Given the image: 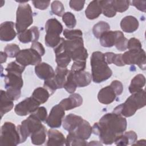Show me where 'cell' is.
I'll use <instances>...</instances> for the list:
<instances>
[{"instance_id": "6da1fadb", "label": "cell", "mask_w": 146, "mask_h": 146, "mask_svg": "<svg viewBox=\"0 0 146 146\" xmlns=\"http://www.w3.org/2000/svg\"><path fill=\"white\" fill-rule=\"evenodd\" d=\"M127 125L125 117L112 112L103 115L98 123L93 125L92 133L99 136L103 144H112L118 136L124 132Z\"/></svg>"}, {"instance_id": "7a4b0ae2", "label": "cell", "mask_w": 146, "mask_h": 146, "mask_svg": "<svg viewBox=\"0 0 146 146\" xmlns=\"http://www.w3.org/2000/svg\"><path fill=\"white\" fill-rule=\"evenodd\" d=\"M146 104L145 92L144 90L132 94L124 103L116 107L113 112L124 117H130L133 115L140 108Z\"/></svg>"}, {"instance_id": "3957f363", "label": "cell", "mask_w": 146, "mask_h": 146, "mask_svg": "<svg viewBox=\"0 0 146 146\" xmlns=\"http://www.w3.org/2000/svg\"><path fill=\"white\" fill-rule=\"evenodd\" d=\"M92 80L96 83H102L109 79L112 71L105 60L104 54L95 51L91 57Z\"/></svg>"}, {"instance_id": "277c9868", "label": "cell", "mask_w": 146, "mask_h": 146, "mask_svg": "<svg viewBox=\"0 0 146 146\" xmlns=\"http://www.w3.org/2000/svg\"><path fill=\"white\" fill-rule=\"evenodd\" d=\"M4 75L5 87L6 95L13 101L18 100L21 94V88L23 85L22 74L10 71Z\"/></svg>"}, {"instance_id": "5b68a950", "label": "cell", "mask_w": 146, "mask_h": 146, "mask_svg": "<svg viewBox=\"0 0 146 146\" xmlns=\"http://www.w3.org/2000/svg\"><path fill=\"white\" fill-rule=\"evenodd\" d=\"M64 50L70 55L71 59L76 60H86L88 54L84 47L83 38L63 41Z\"/></svg>"}, {"instance_id": "8992f818", "label": "cell", "mask_w": 146, "mask_h": 146, "mask_svg": "<svg viewBox=\"0 0 146 146\" xmlns=\"http://www.w3.org/2000/svg\"><path fill=\"white\" fill-rule=\"evenodd\" d=\"M46 34L45 44L47 47L55 48L60 42V35L63 31V26L55 18H51L47 21L45 25Z\"/></svg>"}, {"instance_id": "52a82bcc", "label": "cell", "mask_w": 146, "mask_h": 146, "mask_svg": "<svg viewBox=\"0 0 146 146\" xmlns=\"http://www.w3.org/2000/svg\"><path fill=\"white\" fill-rule=\"evenodd\" d=\"M26 2L21 3L17 10L15 27L18 34L26 30L27 27L31 26L33 22L31 7Z\"/></svg>"}, {"instance_id": "ba28073f", "label": "cell", "mask_w": 146, "mask_h": 146, "mask_svg": "<svg viewBox=\"0 0 146 146\" xmlns=\"http://www.w3.org/2000/svg\"><path fill=\"white\" fill-rule=\"evenodd\" d=\"M21 143L17 127L11 122H5L1 127L0 145L15 146Z\"/></svg>"}, {"instance_id": "9c48e42d", "label": "cell", "mask_w": 146, "mask_h": 146, "mask_svg": "<svg viewBox=\"0 0 146 146\" xmlns=\"http://www.w3.org/2000/svg\"><path fill=\"white\" fill-rule=\"evenodd\" d=\"M42 125L41 121L30 114L26 120L22 121L21 124L17 126L21 138V143L25 142L33 132L39 129Z\"/></svg>"}, {"instance_id": "30bf717a", "label": "cell", "mask_w": 146, "mask_h": 146, "mask_svg": "<svg viewBox=\"0 0 146 146\" xmlns=\"http://www.w3.org/2000/svg\"><path fill=\"white\" fill-rule=\"evenodd\" d=\"M15 58V61L24 67L37 65L42 61V56L31 48L20 50Z\"/></svg>"}, {"instance_id": "8fae6325", "label": "cell", "mask_w": 146, "mask_h": 146, "mask_svg": "<svg viewBox=\"0 0 146 146\" xmlns=\"http://www.w3.org/2000/svg\"><path fill=\"white\" fill-rule=\"evenodd\" d=\"M123 60L125 64H137L140 69L145 70V52L143 49L128 50L122 54Z\"/></svg>"}, {"instance_id": "7c38bea8", "label": "cell", "mask_w": 146, "mask_h": 146, "mask_svg": "<svg viewBox=\"0 0 146 146\" xmlns=\"http://www.w3.org/2000/svg\"><path fill=\"white\" fill-rule=\"evenodd\" d=\"M65 114V110L59 104L54 106L51 110L46 120V123L51 128H59L62 123V119Z\"/></svg>"}, {"instance_id": "4fadbf2b", "label": "cell", "mask_w": 146, "mask_h": 146, "mask_svg": "<svg viewBox=\"0 0 146 146\" xmlns=\"http://www.w3.org/2000/svg\"><path fill=\"white\" fill-rule=\"evenodd\" d=\"M39 105L40 104L31 96L17 104L14 108V111L19 116H26L35 111Z\"/></svg>"}, {"instance_id": "5bb4252c", "label": "cell", "mask_w": 146, "mask_h": 146, "mask_svg": "<svg viewBox=\"0 0 146 146\" xmlns=\"http://www.w3.org/2000/svg\"><path fill=\"white\" fill-rule=\"evenodd\" d=\"M14 23L11 21L3 22L0 25V39L1 41H11L16 36Z\"/></svg>"}, {"instance_id": "9a60e30c", "label": "cell", "mask_w": 146, "mask_h": 146, "mask_svg": "<svg viewBox=\"0 0 146 146\" xmlns=\"http://www.w3.org/2000/svg\"><path fill=\"white\" fill-rule=\"evenodd\" d=\"M69 133L86 140L90 138L92 133V128L87 121L83 119L77 127Z\"/></svg>"}, {"instance_id": "2e32d148", "label": "cell", "mask_w": 146, "mask_h": 146, "mask_svg": "<svg viewBox=\"0 0 146 146\" xmlns=\"http://www.w3.org/2000/svg\"><path fill=\"white\" fill-rule=\"evenodd\" d=\"M83 103V98L77 93L71 94L67 98L60 101L59 104L65 111H68L80 106Z\"/></svg>"}, {"instance_id": "e0dca14e", "label": "cell", "mask_w": 146, "mask_h": 146, "mask_svg": "<svg viewBox=\"0 0 146 146\" xmlns=\"http://www.w3.org/2000/svg\"><path fill=\"white\" fill-rule=\"evenodd\" d=\"M35 72L39 79L44 80L53 78L55 76V71L52 67L44 62L40 63L36 65Z\"/></svg>"}, {"instance_id": "ac0fdd59", "label": "cell", "mask_w": 146, "mask_h": 146, "mask_svg": "<svg viewBox=\"0 0 146 146\" xmlns=\"http://www.w3.org/2000/svg\"><path fill=\"white\" fill-rule=\"evenodd\" d=\"M39 37V31L36 26H33L22 33L18 34V38L23 43L37 42Z\"/></svg>"}, {"instance_id": "d6986e66", "label": "cell", "mask_w": 146, "mask_h": 146, "mask_svg": "<svg viewBox=\"0 0 146 146\" xmlns=\"http://www.w3.org/2000/svg\"><path fill=\"white\" fill-rule=\"evenodd\" d=\"M116 95L111 86L102 88L98 94V99L100 103L104 104H109L116 99Z\"/></svg>"}, {"instance_id": "ffe728a7", "label": "cell", "mask_w": 146, "mask_h": 146, "mask_svg": "<svg viewBox=\"0 0 146 146\" xmlns=\"http://www.w3.org/2000/svg\"><path fill=\"white\" fill-rule=\"evenodd\" d=\"M48 140L46 144L47 146L50 145H63L66 144V139L60 131L50 129L47 132Z\"/></svg>"}, {"instance_id": "44dd1931", "label": "cell", "mask_w": 146, "mask_h": 146, "mask_svg": "<svg viewBox=\"0 0 146 146\" xmlns=\"http://www.w3.org/2000/svg\"><path fill=\"white\" fill-rule=\"evenodd\" d=\"M139 21L135 17L132 15L126 16L120 22V27L124 32L131 33L139 27Z\"/></svg>"}, {"instance_id": "7402d4cb", "label": "cell", "mask_w": 146, "mask_h": 146, "mask_svg": "<svg viewBox=\"0 0 146 146\" xmlns=\"http://www.w3.org/2000/svg\"><path fill=\"white\" fill-rule=\"evenodd\" d=\"M83 118L74 113L67 115L63 120V127L68 132H72L83 120Z\"/></svg>"}, {"instance_id": "603a6c76", "label": "cell", "mask_w": 146, "mask_h": 146, "mask_svg": "<svg viewBox=\"0 0 146 146\" xmlns=\"http://www.w3.org/2000/svg\"><path fill=\"white\" fill-rule=\"evenodd\" d=\"M74 80L77 87H84L90 84L92 80V76L90 73L87 71L79 72H72Z\"/></svg>"}, {"instance_id": "cb8c5ba5", "label": "cell", "mask_w": 146, "mask_h": 146, "mask_svg": "<svg viewBox=\"0 0 146 146\" xmlns=\"http://www.w3.org/2000/svg\"><path fill=\"white\" fill-rule=\"evenodd\" d=\"M102 13V8L99 1H91L85 10L86 17L91 20L97 18Z\"/></svg>"}, {"instance_id": "d4e9b609", "label": "cell", "mask_w": 146, "mask_h": 146, "mask_svg": "<svg viewBox=\"0 0 146 146\" xmlns=\"http://www.w3.org/2000/svg\"><path fill=\"white\" fill-rule=\"evenodd\" d=\"M69 71L67 67H60L57 66L55 71V76L53 78L58 89L62 88L66 83Z\"/></svg>"}, {"instance_id": "484cf974", "label": "cell", "mask_w": 146, "mask_h": 146, "mask_svg": "<svg viewBox=\"0 0 146 146\" xmlns=\"http://www.w3.org/2000/svg\"><path fill=\"white\" fill-rule=\"evenodd\" d=\"M117 38V31H107L99 38L100 44L104 47H111L115 44Z\"/></svg>"}, {"instance_id": "4316f807", "label": "cell", "mask_w": 146, "mask_h": 146, "mask_svg": "<svg viewBox=\"0 0 146 146\" xmlns=\"http://www.w3.org/2000/svg\"><path fill=\"white\" fill-rule=\"evenodd\" d=\"M14 107V103L6 95V91L1 90V116H3L10 111Z\"/></svg>"}, {"instance_id": "83f0119b", "label": "cell", "mask_w": 146, "mask_h": 146, "mask_svg": "<svg viewBox=\"0 0 146 146\" xmlns=\"http://www.w3.org/2000/svg\"><path fill=\"white\" fill-rule=\"evenodd\" d=\"M145 84V78L143 74H137L131 82L129 86V91L131 94L139 92L143 90Z\"/></svg>"}, {"instance_id": "f1b7e54d", "label": "cell", "mask_w": 146, "mask_h": 146, "mask_svg": "<svg viewBox=\"0 0 146 146\" xmlns=\"http://www.w3.org/2000/svg\"><path fill=\"white\" fill-rule=\"evenodd\" d=\"M31 143L34 145H42L46 139V128L42 125L39 129L34 131L30 135Z\"/></svg>"}, {"instance_id": "f546056e", "label": "cell", "mask_w": 146, "mask_h": 146, "mask_svg": "<svg viewBox=\"0 0 146 146\" xmlns=\"http://www.w3.org/2000/svg\"><path fill=\"white\" fill-rule=\"evenodd\" d=\"M50 94L44 87H38L34 90L31 96L40 104L46 102Z\"/></svg>"}, {"instance_id": "4dcf8cb0", "label": "cell", "mask_w": 146, "mask_h": 146, "mask_svg": "<svg viewBox=\"0 0 146 146\" xmlns=\"http://www.w3.org/2000/svg\"><path fill=\"white\" fill-rule=\"evenodd\" d=\"M104 56L105 60L108 64L113 63L117 66H124L125 65L122 59V54H121L107 52L104 54Z\"/></svg>"}, {"instance_id": "1f68e13d", "label": "cell", "mask_w": 146, "mask_h": 146, "mask_svg": "<svg viewBox=\"0 0 146 146\" xmlns=\"http://www.w3.org/2000/svg\"><path fill=\"white\" fill-rule=\"evenodd\" d=\"M103 15L107 17L112 18L115 16L116 12L112 3V1H99Z\"/></svg>"}, {"instance_id": "d6a6232c", "label": "cell", "mask_w": 146, "mask_h": 146, "mask_svg": "<svg viewBox=\"0 0 146 146\" xmlns=\"http://www.w3.org/2000/svg\"><path fill=\"white\" fill-rule=\"evenodd\" d=\"M110 30V25L104 21H100L95 24L92 29V32L96 38H99L105 32Z\"/></svg>"}, {"instance_id": "836d02e7", "label": "cell", "mask_w": 146, "mask_h": 146, "mask_svg": "<svg viewBox=\"0 0 146 146\" xmlns=\"http://www.w3.org/2000/svg\"><path fill=\"white\" fill-rule=\"evenodd\" d=\"M128 39L124 37L123 33L120 31H117V38L115 46L120 51H123L127 49Z\"/></svg>"}, {"instance_id": "e575fe53", "label": "cell", "mask_w": 146, "mask_h": 146, "mask_svg": "<svg viewBox=\"0 0 146 146\" xmlns=\"http://www.w3.org/2000/svg\"><path fill=\"white\" fill-rule=\"evenodd\" d=\"M66 145H87L86 141L80 137H78L71 133H68L66 139Z\"/></svg>"}, {"instance_id": "d590c367", "label": "cell", "mask_w": 146, "mask_h": 146, "mask_svg": "<svg viewBox=\"0 0 146 146\" xmlns=\"http://www.w3.org/2000/svg\"><path fill=\"white\" fill-rule=\"evenodd\" d=\"M76 87L77 86L73 78L72 72L71 70H70L67 75V79L63 88H64V89L66 90L67 92L70 94H73L75 91Z\"/></svg>"}, {"instance_id": "8d00e7d4", "label": "cell", "mask_w": 146, "mask_h": 146, "mask_svg": "<svg viewBox=\"0 0 146 146\" xmlns=\"http://www.w3.org/2000/svg\"><path fill=\"white\" fill-rule=\"evenodd\" d=\"M112 3L116 12L123 13L125 11L130 5V1L127 0H113Z\"/></svg>"}, {"instance_id": "74e56055", "label": "cell", "mask_w": 146, "mask_h": 146, "mask_svg": "<svg viewBox=\"0 0 146 146\" xmlns=\"http://www.w3.org/2000/svg\"><path fill=\"white\" fill-rule=\"evenodd\" d=\"M62 21L65 23L66 26L70 28H74L76 24V20L75 15L71 12L64 13L62 16Z\"/></svg>"}, {"instance_id": "f35d334b", "label": "cell", "mask_w": 146, "mask_h": 146, "mask_svg": "<svg viewBox=\"0 0 146 146\" xmlns=\"http://www.w3.org/2000/svg\"><path fill=\"white\" fill-rule=\"evenodd\" d=\"M51 11L58 17H62L64 14V7L60 1H54L51 5Z\"/></svg>"}, {"instance_id": "ab89813d", "label": "cell", "mask_w": 146, "mask_h": 146, "mask_svg": "<svg viewBox=\"0 0 146 146\" xmlns=\"http://www.w3.org/2000/svg\"><path fill=\"white\" fill-rule=\"evenodd\" d=\"M19 47L14 43H11L7 44L4 48V52L6 53L7 56L9 58L16 57L17 54L20 51Z\"/></svg>"}, {"instance_id": "60d3db41", "label": "cell", "mask_w": 146, "mask_h": 146, "mask_svg": "<svg viewBox=\"0 0 146 146\" xmlns=\"http://www.w3.org/2000/svg\"><path fill=\"white\" fill-rule=\"evenodd\" d=\"M83 35L82 32L80 30H68L64 29L63 31V36L67 40L75 39L77 38H82Z\"/></svg>"}, {"instance_id": "b9f144b4", "label": "cell", "mask_w": 146, "mask_h": 146, "mask_svg": "<svg viewBox=\"0 0 146 146\" xmlns=\"http://www.w3.org/2000/svg\"><path fill=\"white\" fill-rule=\"evenodd\" d=\"M40 121H45L47 117V112L44 107H39L35 111L31 113Z\"/></svg>"}, {"instance_id": "7bdbcfd3", "label": "cell", "mask_w": 146, "mask_h": 146, "mask_svg": "<svg viewBox=\"0 0 146 146\" xmlns=\"http://www.w3.org/2000/svg\"><path fill=\"white\" fill-rule=\"evenodd\" d=\"M25 69V67L21 65L16 61L12 62L10 63H9L5 68V70L7 72L10 71H14V72H18L19 73H22Z\"/></svg>"}, {"instance_id": "ee69618b", "label": "cell", "mask_w": 146, "mask_h": 146, "mask_svg": "<svg viewBox=\"0 0 146 146\" xmlns=\"http://www.w3.org/2000/svg\"><path fill=\"white\" fill-rule=\"evenodd\" d=\"M127 48L129 50H139L142 49L140 41L135 38H132L128 40Z\"/></svg>"}, {"instance_id": "f6af8a7d", "label": "cell", "mask_w": 146, "mask_h": 146, "mask_svg": "<svg viewBox=\"0 0 146 146\" xmlns=\"http://www.w3.org/2000/svg\"><path fill=\"white\" fill-rule=\"evenodd\" d=\"M43 87L49 92L50 96L52 95L55 92V91L58 89L56 83L53 78L44 80Z\"/></svg>"}, {"instance_id": "bcb514c9", "label": "cell", "mask_w": 146, "mask_h": 146, "mask_svg": "<svg viewBox=\"0 0 146 146\" xmlns=\"http://www.w3.org/2000/svg\"><path fill=\"white\" fill-rule=\"evenodd\" d=\"M86 66V60H76L73 63L71 71L74 72H79L84 70Z\"/></svg>"}, {"instance_id": "7dc6e473", "label": "cell", "mask_w": 146, "mask_h": 146, "mask_svg": "<svg viewBox=\"0 0 146 146\" xmlns=\"http://www.w3.org/2000/svg\"><path fill=\"white\" fill-rule=\"evenodd\" d=\"M84 3L85 1L82 0H71L69 2L70 7L76 11L82 10L84 7Z\"/></svg>"}, {"instance_id": "c3c4849f", "label": "cell", "mask_w": 146, "mask_h": 146, "mask_svg": "<svg viewBox=\"0 0 146 146\" xmlns=\"http://www.w3.org/2000/svg\"><path fill=\"white\" fill-rule=\"evenodd\" d=\"M110 86L113 88L116 96L120 95L122 94L123 91V86L120 81L117 80H113Z\"/></svg>"}, {"instance_id": "681fc988", "label": "cell", "mask_w": 146, "mask_h": 146, "mask_svg": "<svg viewBox=\"0 0 146 146\" xmlns=\"http://www.w3.org/2000/svg\"><path fill=\"white\" fill-rule=\"evenodd\" d=\"M32 3L35 8L38 9L39 10H44L48 7L50 3V1H32Z\"/></svg>"}, {"instance_id": "f907efd6", "label": "cell", "mask_w": 146, "mask_h": 146, "mask_svg": "<svg viewBox=\"0 0 146 146\" xmlns=\"http://www.w3.org/2000/svg\"><path fill=\"white\" fill-rule=\"evenodd\" d=\"M31 48L35 50L40 56H43L45 53L44 47L40 43L38 42V41L33 42L31 46Z\"/></svg>"}, {"instance_id": "816d5d0a", "label": "cell", "mask_w": 146, "mask_h": 146, "mask_svg": "<svg viewBox=\"0 0 146 146\" xmlns=\"http://www.w3.org/2000/svg\"><path fill=\"white\" fill-rule=\"evenodd\" d=\"M132 5L136 7L139 10L145 12L146 11V1H131Z\"/></svg>"}, {"instance_id": "f5cc1de1", "label": "cell", "mask_w": 146, "mask_h": 146, "mask_svg": "<svg viewBox=\"0 0 146 146\" xmlns=\"http://www.w3.org/2000/svg\"><path fill=\"white\" fill-rule=\"evenodd\" d=\"M7 55L5 52H1V63H3L6 61Z\"/></svg>"}, {"instance_id": "db71d44e", "label": "cell", "mask_w": 146, "mask_h": 146, "mask_svg": "<svg viewBox=\"0 0 146 146\" xmlns=\"http://www.w3.org/2000/svg\"><path fill=\"white\" fill-rule=\"evenodd\" d=\"M133 145H145V140H140L139 141H136Z\"/></svg>"}]
</instances>
